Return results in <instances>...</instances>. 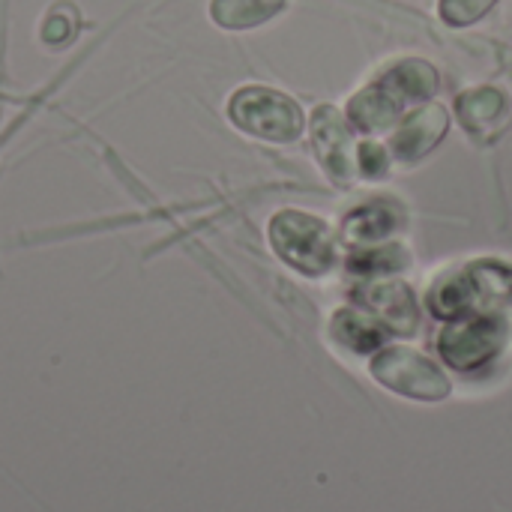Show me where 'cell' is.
<instances>
[{
  "mask_svg": "<svg viewBox=\"0 0 512 512\" xmlns=\"http://www.w3.org/2000/svg\"><path fill=\"white\" fill-rule=\"evenodd\" d=\"M351 300L372 315L387 333L414 336L420 330V303L411 285L399 279H372L351 291Z\"/></svg>",
  "mask_w": 512,
  "mask_h": 512,
  "instance_id": "52a82bcc",
  "label": "cell"
},
{
  "mask_svg": "<svg viewBox=\"0 0 512 512\" xmlns=\"http://www.w3.org/2000/svg\"><path fill=\"white\" fill-rule=\"evenodd\" d=\"M390 159H393L390 150H384V147L375 144V141H363V144L357 147V168H360V174L369 177V180L384 177L387 168H390Z\"/></svg>",
  "mask_w": 512,
  "mask_h": 512,
  "instance_id": "e0dca14e",
  "label": "cell"
},
{
  "mask_svg": "<svg viewBox=\"0 0 512 512\" xmlns=\"http://www.w3.org/2000/svg\"><path fill=\"white\" fill-rule=\"evenodd\" d=\"M312 144L330 180H336L339 186L354 183L360 144L354 141V126L348 114H342L336 105H318L312 111Z\"/></svg>",
  "mask_w": 512,
  "mask_h": 512,
  "instance_id": "8992f818",
  "label": "cell"
},
{
  "mask_svg": "<svg viewBox=\"0 0 512 512\" xmlns=\"http://www.w3.org/2000/svg\"><path fill=\"white\" fill-rule=\"evenodd\" d=\"M378 81L405 105H426L432 102V96L438 93V69L429 63V60H420V57H408V60H399L393 63L390 69H384L378 75Z\"/></svg>",
  "mask_w": 512,
  "mask_h": 512,
  "instance_id": "8fae6325",
  "label": "cell"
},
{
  "mask_svg": "<svg viewBox=\"0 0 512 512\" xmlns=\"http://www.w3.org/2000/svg\"><path fill=\"white\" fill-rule=\"evenodd\" d=\"M330 339L351 354H375L384 348L387 330L366 312L339 309L330 321Z\"/></svg>",
  "mask_w": 512,
  "mask_h": 512,
  "instance_id": "4fadbf2b",
  "label": "cell"
},
{
  "mask_svg": "<svg viewBox=\"0 0 512 512\" xmlns=\"http://www.w3.org/2000/svg\"><path fill=\"white\" fill-rule=\"evenodd\" d=\"M75 36V24H69L60 12H54L45 24H42V39L51 45H63Z\"/></svg>",
  "mask_w": 512,
  "mask_h": 512,
  "instance_id": "ac0fdd59",
  "label": "cell"
},
{
  "mask_svg": "<svg viewBox=\"0 0 512 512\" xmlns=\"http://www.w3.org/2000/svg\"><path fill=\"white\" fill-rule=\"evenodd\" d=\"M510 342L507 315H471L447 321L438 336L441 360L456 372H477L501 357Z\"/></svg>",
  "mask_w": 512,
  "mask_h": 512,
  "instance_id": "277c9868",
  "label": "cell"
},
{
  "mask_svg": "<svg viewBox=\"0 0 512 512\" xmlns=\"http://www.w3.org/2000/svg\"><path fill=\"white\" fill-rule=\"evenodd\" d=\"M228 117L240 132L273 144H291L303 135V108L273 87H240L228 102Z\"/></svg>",
  "mask_w": 512,
  "mask_h": 512,
  "instance_id": "3957f363",
  "label": "cell"
},
{
  "mask_svg": "<svg viewBox=\"0 0 512 512\" xmlns=\"http://www.w3.org/2000/svg\"><path fill=\"white\" fill-rule=\"evenodd\" d=\"M270 243L285 264L303 276H327L339 261V246L333 228L309 213L282 210L270 222Z\"/></svg>",
  "mask_w": 512,
  "mask_h": 512,
  "instance_id": "7a4b0ae2",
  "label": "cell"
},
{
  "mask_svg": "<svg viewBox=\"0 0 512 512\" xmlns=\"http://www.w3.org/2000/svg\"><path fill=\"white\" fill-rule=\"evenodd\" d=\"M456 114L462 126L474 135L498 132L510 117V99L498 87H474L456 99Z\"/></svg>",
  "mask_w": 512,
  "mask_h": 512,
  "instance_id": "7c38bea8",
  "label": "cell"
},
{
  "mask_svg": "<svg viewBox=\"0 0 512 512\" xmlns=\"http://www.w3.org/2000/svg\"><path fill=\"white\" fill-rule=\"evenodd\" d=\"M498 0H441L438 12L450 27H468L480 21Z\"/></svg>",
  "mask_w": 512,
  "mask_h": 512,
  "instance_id": "2e32d148",
  "label": "cell"
},
{
  "mask_svg": "<svg viewBox=\"0 0 512 512\" xmlns=\"http://www.w3.org/2000/svg\"><path fill=\"white\" fill-rule=\"evenodd\" d=\"M405 228V210L393 198H375L369 204L354 207L345 222H342V237L363 249V246H378L390 240L396 231Z\"/></svg>",
  "mask_w": 512,
  "mask_h": 512,
  "instance_id": "9c48e42d",
  "label": "cell"
},
{
  "mask_svg": "<svg viewBox=\"0 0 512 512\" xmlns=\"http://www.w3.org/2000/svg\"><path fill=\"white\" fill-rule=\"evenodd\" d=\"M429 312L441 321L471 315H510L512 264L498 258H477L447 270L429 288Z\"/></svg>",
  "mask_w": 512,
  "mask_h": 512,
  "instance_id": "6da1fadb",
  "label": "cell"
},
{
  "mask_svg": "<svg viewBox=\"0 0 512 512\" xmlns=\"http://www.w3.org/2000/svg\"><path fill=\"white\" fill-rule=\"evenodd\" d=\"M408 264H411V252L405 246H396V243L363 246V249H354L348 258V270L354 276H369V279L393 276V273L405 270Z\"/></svg>",
  "mask_w": 512,
  "mask_h": 512,
  "instance_id": "9a60e30c",
  "label": "cell"
},
{
  "mask_svg": "<svg viewBox=\"0 0 512 512\" xmlns=\"http://www.w3.org/2000/svg\"><path fill=\"white\" fill-rule=\"evenodd\" d=\"M288 0H213L210 15L225 30H252L285 9Z\"/></svg>",
  "mask_w": 512,
  "mask_h": 512,
  "instance_id": "5bb4252c",
  "label": "cell"
},
{
  "mask_svg": "<svg viewBox=\"0 0 512 512\" xmlns=\"http://www.w3.org/2000/svg\"><path fill=\"white\" fill-rule=\"evenodd\" d=\"M372 378L387 387L390 393H399L405 399L417 402H441L450 396V378L438 363H432L426 354L405 348V345H390L375 351L372 357Z\"/></svg>",
  "mask_w": 512,
  "mask_h": 512,
  "instance_id": "5b68a950",
  "label": "cell"
},
{
  "mask_svg": "<svg viewBox=\"0 0 512 512\" xmlns=\"http://www.w3.org/2000/svg\"><path fill=\"white\" fill-rule=\"evenodd\" d=\"M405 105L375 78L372 84H366L360 93L351 96L348 102V120L354 129L366 132V135H378V132H387L393 126L402 123L405 117Z\"/></svg>",
  "mask_w": 512,
  "mask_h": 512,
  "instance_id": "30bf717a",
  "label": "cell"
},
{
  "mask_svg": "<svg viewBox=\"0 0 512 512\" xmlns=\"http://www.w3.org/2000/svg\"><path fill=\"white\" fill-rule=\"evenodd\" d=\"M447 129H450L447 108L441 102H426L408 117H402V123L390 135V156L402 162H417L441 144Z\"/></svg>",
  "mask_w": 512,
  "mask_h": 512,
  "instance_id": "ba28073f",
  "label": "cell"
}]
</instances>
